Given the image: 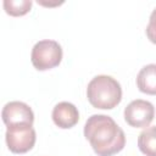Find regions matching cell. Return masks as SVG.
I'll use <instances>...</instances> for the list:
<instances>
[{
	"instance_id": "6da1fadb",
	"label": "cell",
	"mask_w": 156,
	"mask_h": 156,
	"mask_svg": "<svg viewBox=\"0 0 156 156\" xmlns=\"http://www.w3.org/2000/svg\"><path fill=\"white\" fill-rule=\"evenodd\" d=\"M84 136L98 156H113L123 150V129L107 115H91L84 124Z\"/></svg>"
},
{
	"instance_id": "7a4b0ae2",
	"label": "cell",
	"mask_w": 156,
	"mask_h": 156,
	"mask_svg": "<svg viewBox=\"0 0 156 156\" xmlns=\"http://www.w3.org/2000/svg\"><path fill=\"white\" fill-rule=\"evenodd\" d=\"M87 98L95 108L112 110L122 100V87L113 77L100 74L88 83Z\"/></svg>"
},
{
	"instance_id": "3957f363",
	"label": "cell",
	"mask_w": 156,
	"mask_h": 156,
	"mask_svg": "<svg viewBox=\"0 0 156 156\" xmlns=\"http://www.w3.org/2000/svg\"><path fill=\"white\" fill-rule=\"evenodd\" d=\"M62 55V48L56 40L44 39L34 44L30 54V61L35 69L48 71L61 63Z\"/></svg>"
},
{
	"instance_id": "277c9868",
	"label": "cell",
	"mask_w": 156,
	"mask_h": 156,
	"mask_svg": "<svg viewBox=\"0 0 156 156\" xmlns=\"http://www.w3.org/2000/svg\"><path fill=\"white\" fill-rule=\"evenodd\" d=\"M5 140L11 152L26 154L33 149L37 140V134L33 128V124L20 123L9 126L6 128Z\"/></svg>"
},
{
	"instance_id": "5b68a950",
	"label": "cell",
	"mask_w": 156,
	"mask_h": 156,
	"mask_svg": "<svg viewBox=\"0 0 156 156\" xmlns=\"http://www.w3.org/2000/svg\"><path fill=\"white\" fill-rule=\"evenodd\" d=\"M123 115L124 121L130 127L145 128L152 122L155 117V107L147 100L136 99L126 106Z\"/></svg>"
},
{
	"instance_id": "8992f818",
	"label": "cell",
	"mask_w": 156,
	"mask_h": 156,
	"mask_svg": "<svg viewBox=\"0 0 156 156\" xmlns=\"http://www.w3.org/2000/svg\"><path fill=\"white\" fill-rule=\"evenodd\" d=\"M1 118L6 127L20 124V123H29L34 122L33 110L22 101H10L5 104L1 111Z\"/></svg>"
},
{
	"instance_id": "52a82bcc",
	"label": "cell",
	"mask_w": 156,
	"mask_h": 156,
	"mask_svg": "<svg viewBox=\"0 0 156 156\" xmlns=\"http://www.w3.org/2000/svg\"><path fill=\"white\" fill-rule=\"evenodd\" d=\"M54 123L61 129H69L74 127L79 121L78 108L68 101H61L55 105L51 113Z\"/></svg>"
},
{
	"instance_id": "ba28073f",
	"label": "cell",
	"mask_w": 156,
	"mask_h": 156,
	"mask_svg": "<svg viewBox=\"0 0 156 156\" xmlns=\"http://www.w3.org/2000/svg\"><path fill=\"white\" fill-rule=\"evenodd\" d=\"M138 89L147 95H156V63L144 66L136 76Z\"/></svg>"
},
{
	"instance_id": "9c48e42d",
	"label": "cell",
	"mask_w": 156,
	"mask_h": 156,
	"mask_svg": "<svg viewBox=\"0 0 156 156\" xmlns=\"http://www.w3.org/2000/svg\"><path fill=\"white\" fill-rule=\"evenodd\" d=\"M138 147L145 156H156V126L147 127L139 134Z\"/></svg>"
},
{
	"instance_id": "30bf717a",
	"label": "cell",
	"mask_w": 156,
	"mask_h": 156,
	"mask_svg": "<svg viewBox=\"0 0 156 156\" xmlns=\"http://www.w3.org/2000/svg\"><path fill=\"white\" fill-rule=\"evenodd\" d=\"M32 0H4L5 12L10 16L18 17L28 13L32 9Z\"/></svg>"
},
{
	"instance_id": "8fae6325",
	"label": "cell",
	"mask_w": 156,
	"mask_h": 156,
	"mask_svg": "<svg viewBox=\"0 0 156 156\" xmlns=\"http://www.w3.org/2000/svg\"><path fill=\"white\" fill-rule=\"evenodd\" d=\"M146 35H147V39L156 44V7L152 10L151 15H150V18H149V23L146 26Z\"/></svg>"
},
{
	"instance_id": "7c38bea8",
	"label": "cell",
	"mask_w": 156,
	"mask_h": 156,
	"mask_svg": "<svg viewBox=\"0 0 156 156\" xmlns=\"http://www.w3.org/2000/svg\"><path fill=\"white\" fill-rule=\"evenodd\" d=\"M38 4H40V5H44V6H56V5H61V4H63V1H61V2H54V4H51V2H45V1L38 0Z\"/></svg>"
}]
</instances>
